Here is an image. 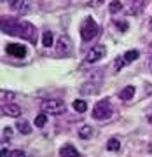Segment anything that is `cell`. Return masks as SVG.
I'll list each match as a JSON object with an SVG mask.
<instances>
[{
    "instance_id": "obj_1",
    "label": "cell",
    "mask_w": 152,
    "mask_h": 157,
    "mask_svg": "<svg viewBox=\"0 0 152 157\" xmlns=\"http://www.w3.org/2000/svg\"><path fill=\"white\" fill-rule=\"evenodd\" d=\"M0 28H2V32L7 33V35H16V37H21V39H25V40H30L32 44L37 42V30H35V26L32 25V23L25 21V19L2 16Z\"/></svg>"
},
{
    "instance_id": "obj_2",
    "label": "cell",
    "mask_w": 152,
    "mask_h": 157,
    "mask_svg": "<svg viewBox=\"0 0 152 157\" xmlns=\"http://www.w3.org/2000/svg\"><path fill=\"white\" fill-rule=\"evenodd\" d=\"M112 115H114V108H112V105H110L108 100L98 101L95 105V108H93V117H95L96 121H107V119H110Z\"/></svg>"
},
{
    "instance_id": "obj_3",
    "label": "cell",
    "mask_w": 152,
    "mask_h": 157,
    "mask_svg": "<svg viewBox=\"0 0 152 157\" xmlns=\"http://www.w3.org/2000/svg\"><path fill=\"white\" fill-rule=\"evenodd\" d=\"M98 32H100V28H98V25H96V21L93 17H86L82 21V25H80V37H82L84 42L93 40L98 35Z\"/></svg>"
},
{
    "instance_id": "obj_4",
    "label": "cell",
    "mask_w": 152,
    "mask_h": 157,
    "mask_svg": "<svg viewBox=\"0 0 152 157\" xmlns=\"http://www.w3.org/2000/svg\"><path fill=\"white\" fill-rule=\"evenodd\" d=\"M40 108L44 113H51V115H56V113H63L65 112V103L61 100H44L40 103Z\"/></svg>"
},
{
    "instance_id": "obj_5",
    "label": "cell",
    "mask_w": 152,
    "mask_h": 157,
    "mask_svg": "<svg viewBox=\"0 0 152 157\" xmlns=\"http://www.w3.org/2000/svg\"><path fill=\"white\" fill-rule=\"evenodd\" d=\"M107 54V49H105V45H93L89 51H88V54H86V63H96L98 59H101V58Z\"/></svg>"
},
{
    "instance_id": "obj_6",
    "label": "cell",
    "mask_w": 152,
    "mask_h": 157,
    "mask_svg": "<svg viewBox=\"0 0 152 157\" xmlns=\"http://www.w3.org/2000/svg\"><path fill=\"white\" fill-rule=\"evenodd\" d=\"M72 51V40L68 35H61L56 42V52L60 56H67L68 52Z\"/></svg>"
},
{
    "instance_id": "obj_7",
    "label": "cell",
    "mask_w": 152,
    "mask_h": 157,
    "mask_svg": "<svg viewBox=\"0 0 152 157\" xmlns=\"http://www.w3.org/2000/svg\"><path fill=\"white\" fill-rule=\"evenodd\" d=\"M9 4V7H11L12 11H16L18 14H26V12H30V9H32V2H28V0H11V2H7Z\"/></svg>"
},
{
    "instance_id": "obj_8",
    "label": "cell",
    "mask_w": 152,
    "mask_h": 157,
    "mask_svg": "<svg viewBox=\"0 0 152 157\" xmlns=\"http://www.w3.org/2000/svg\"><path fill=\"white\" fill-rule=\"evenodd\" d=\"M2 115L18 119L21 115V108L18 107L16 103H6V105H2Z\"/></svg>"
},
{
    "instance_id": "obj_9",
    "label": "cell",
    "mask_w": 152,
    "mask_h": 157,
    "mask_svg": "<svg viewBox=\"0 0 152 157\" xmlns=\"http://www.w3.org/2000/svg\"><path fill=\"white\" fill-rule=\"evenodd\" d=\"M7 54H11L14 58H25L26 56V49H25V45L7 44Z\"/></svg>"
},
{
    "instance_id": "obj_10",
    "label": "cell",
    "mask_w": 152,
    "mask_h": 157,
    "mask_svg": "<svg viewBox=\"0 0 152 157\" xmlns=\"http://www.w3.org/2000/svg\"><path fill=\"white\" fill-rule=\"evenodd\" d=\"M60 157H80V154H79V150H77L73 145L65 143V145L60 148Z\"/></svg>"
},
{
    "instance_id": "obj_11",
    "label": "cell",
    "mask_w": 152,
    "mask_h": 157,
    "mask_svg": "<svg viewBox=\"0 0 152 157\" xmlns=\"http://www.w3.org/2000/svg\"><path fill=\"white\" fill-rule=\"evenodd\" d=\"M133 96H135V87H133V86H128V87H124V89L119 93V98L124 100V101H130Z\"/></svg>"
},
{
    "instance_id": "obj_12",
    "label": "cell",
    "mask_w": 152,
    "mask_h": 157,
    "mask_svg": "<svg viewBox=\"0 0 152 157\" xmlns=\"http://www.w3.org/2000/svg\"><path fill=\"white\" fill-rule=\"evenodd\" d=\"M18 131H19L21 135H28L30 131H32V126H30L26 121H18Z\"/></svg>"
},
{
    "instance_id": "obj_13",
    "label": "cell",
    "mask_w": 152,
    "mask_h": 157,
    "mask_svg": "<svg viewBox=\"0 0 152 157\" xmlns=\"http://www.w3.org/2000/svg\"><path fill=\"white\" fill-rule=\"evenodd\" d=\"M73 110H77L79 113L86 112V110H88V101H84V100H75V101H73Z\"/></svg>"
},
{
    "instance_id": "obj_14",
    "label": "cell",
    "mask_w": 152,
    "mask_h": 157,
    "mask_svg": "<svg viewBox=\"0 0 152 157\" xmlns=\"http://www.w3.org/2000/svg\"><path fill=\"white\" fill-rule=\"evenodd\" d=\"M138 56H140L138 51H128L123 58H124V63H133L135 59H138Z\"/></svg>"
},
{
    "instance_id": "obj_15",
    "label": "cell",
    "mask_w": 152,
    "mask_h": 157,
    "mask_svg": "<svg viewBox=\"0 0 152 157\" xmlns=\"http://www.w3.org/2000/svg\"><path fill=\"white\" fill-rule=\"evenodd\" d=\"M119 147H121V143H119L117 138H110L107 141V150H110V152H117Z\"/></svg>"
},
{
    "instance_id": "obj_16",
    "label": "cell",
    "mask_w": 152,
    "mask_h": 157,
    "mask_svg": "<svg viewBox=\"0 0 152 157\" xmlns=\"http://www.w3.org/2000/svg\"><path fill=\"white\" fill-rule=\"evenodd\" d=\"M91 135H93V128L91 126H82V128L79 129V136L80 138H91Z\"/></svg>"
},
{
    "instance_id": "obj_17",
    "label": "cell",
    "mask_w": 152,
    "mask_h": 157,
    "mask_svg": "<svg viewBox=\"0 0 152 157\" xmlns=\"http://www.w3.org/2000/svg\"><path fill=\"white\" fill-rule=\"evenodd\" d=\"M45 122H47V115H45V113H40V115H37V117H35V121H33V124L37 126V128H44Z\"/></svg>"
},
{
    "instance_id": "obj_18",
    "label": "cell",
    "mask_w": 152,
    "mask_h": 157,
    "mask_svg": "<svg viewBox=\"0 0 152 157\" xmlns=\"http://www.w3.org/2000/svg\"><path fill=\"white\" fill-rule=\"evenodd\" d=\"M108 9H110V12H112V14H115V12H119L121 9H123V2H119V0H114V2H110Z\"/></svg>"
},
{
    "instance_id": "obj_19",
    "label": "cell",
    "mask_w": 152,
    "mask_h": 157,
    "mask_svg": "<svg viewBox=\"0 0 152 157\" xmlns=\"http://www.w3.org/2000/svg\"><path fill=\"white\" fill-rule=\"evenodd\" d=\"M42 44H44V47H51V45H53V33H51V32H44Z\"/></svg>"
},
{
    "instance_id": "obj_20",
    "label": "cell",
    "mask_w": 152,
    "mask_h": 157,
    "mask_svg": "<svg viewBox=\"0 0 152 157\" xmlns=\"http://www.w3.org/2000/svg\"><path fill=\"white\" fill-rule=\"evenodd\" d=\"M0 98H2V101L12 103V101H14V98H16V94H14V93H9V91H2V94H0Z\"/></svg>"
},
{
    "instance_id": "obj_21",
    "label": "cell",
    "mask_w": 152,
    "mask_h": 157,
    "mask_svg": "<svg viewBox=\"0 0 152 157\" xmlns=\"http://www.w3.org/2000/svg\"><path fill=\"white\" fill-rule=\"evenodd\" d=\"M142 7H143V2H142V0H138V2H131V9H130V12H131V14H136V12L140 11Z\"/></svg>"
},
{
    "instance_id": "obj_22",
    "label": "cell",
    "mask_w": 152,
    "mask_h": 157,
    "mask_svg": "<svg viewBox=\"0 0 152 157\" xmlns=\"http://www.w3.org/2000/svg\"><path fill=\"white\" fill-rule=\"evenodd\" d=\"M147 63H149V70L152 72V42L147 47Z\"/></svg>"
},
{
    "instance_id": "obj_23",
    "label": "cell",
    "mask_w": 152,
    "mask_h": 157,
    "mask_svg": "<svg viewBox=\"0 0 152 157\" xmlns=\"http://www.w3.org/2000/svg\"><path fill=\"white\" fill-rule=\"evenodd\" d=\"M114 23H115V25L119 26V30H121V32H126V30H128V23H126V21H119V19H114Z\"/></svg>"
},
{
    "instance_id": "obj_24",
    "label": "cell",
    "mask_w": 152,
    "mask_h": 157,
    "mask_svg": "<svg viewBox=\"0 0 152 157\" xmlns=\"http://www.w3.org/2000/svg\"><path fill=\"white\" fill-rule=\"evenodd\" d=\"M123 65H124V58H115V63H114V68H115V70H121V68H123Z\"/></svg>"
},
{
    "instance_id": "obj_25",
    "label": "cell",
    "mask_w": 152,
    "mask_h": 157,
    "mask_svg": "<svg viewBox=\"0 0 152 157\" xmlns=\"http://www.w3.org/2000/svg\"><path fill=\"white\" fill-rule=\"evenodd\" d=\"M11 157H26V154L23 150H12L11 152Z\"/></svg>"
},
{
    "instance_id": "obj_26",
    "label": "cell",
    "mask_w": 152,
    "mask_h": 157,
    "mask_svg": "<svg viewBox=\"0 0 152 157\" xmlns=\"http://www.w3.org/2000/svg\"><path fill=\"white\" fill-rule=\"evenodd\" d=\"M0 157H11V152L7 150V148H2V152H0Z\"/></svg>"
},
{
    "instance_id": "obj_27",
    "label": "cell",
    "mask_w": 152,
    "mask_h": 157,
    "mask_svg": "<svg viewBox=\"0 0 152 157\" xmlns=\"http://www.w3.org/2000/svg\"><path fill=\"white\" fill-rule=\"evenodd\" d=\"M89 6H98V4H101V2H98V0H93V2H88Z\"/></svg>"
},
{
    "instance_id": "obj_28",
    "label": "cell",
    "mask_w": 152,
    "mask_h": 157,
    "mask_svg": "<svg viewBox=\"0 0 152 157\" xmlns=\"http://www.w3.org/2000/svg\"><path fill=\"white\" fill-rule=\"evenodd\" d=\"M149 113H152V108H150V110H149Z\"/></svg>"
},
{
    "instance_id": "obj_29",
    "label": "cell",
    "mask_w": 152,
    "mask_h": 157,
    "mask_svg": "<svg viewBox=\"0 0 152 157\" xmlns=\"http://www.w3.org/2000/svg\"><path fill=\"white\" fill-rule=\"evenodd\" d=\"M150 28H152V19H150Z\"/></svg>"
}]
</instances>
